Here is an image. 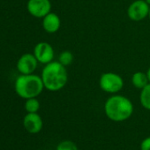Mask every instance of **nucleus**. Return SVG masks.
Wrapping results in <instances>:
<instances>
[{
  "mask_svg": "<svg viewBox=\"0 0 150 150\" xmlns=\"http://www.w3.org/2000/svg\"><path fill=\"white\" fill-rule=\"evenodd\" d=\"M146 75H147L148 81H149V82H150V66H149V68H148L147 71H146Z\"/></svg>",
  "mask_w": 150,
  "mask_h": 150,
  "instance_id": "17",
  "label": "nucleus"
},
{
  "mask_svg": "<svg viewBox=\"0 0 150 150\" xmlns=\"http://www.w3.org/2000/svg\"><path fill=\"white\" fill-rule=\"evenodd\" d=\"M23 126L28 132L31 134H36L42 131L43 121L37 112L28 113L23 118Z\"/></svg>",
  "mask_w": 150,
  "mask_h": 150,
  "instance_id": "9",
  "label": "nucleus"
},
{
  "mask_svg": "<svg viewBox=\"0 0 150 150\" xmlns=\"http://www.w3.org/2000/svg\"><path fill=\"white\" fill-rule=\"evenodd\" d=\"M34 55L39 63L47 64L53 61L54 50L50 43L46 42H41L35 46Z\"/></svg>",
  "mask_w": 150,
  "mask_h": 150,
  "instance_id": "7",
  "label": "nucleus"
},
{
  "mask_svg": "<svg viewBox=\"0 0 150 150\" xmlns=\"http://www.w3.org/2000/svg\"><path fill=\"white\" fill-rule=\"evenodd\" d=\"M73 61V55L69 50H64L60 53L58 57V62L65 67L70 65Z\"/></svg>",
  "mask_w": 150,
  "mask_h": 150,
  "instance_id": "14",
  "label": "nucleus"
},
{
  "mask_svg": "<svg viewBox=\"0 0 150 150\" xmlns=\"http://www.w3.org/2000/svg\"><path fill=\"white\" fill-rule=\"evenodd\" d=\"M145 1H146V3H147L149 6H150V0H145Z\"/></svg>",
  "mask_w": 150,
  "mask_h": 150,
  "instance_id": "18",
  "label": "nucleus"
},
{
  "mask_svg": "<svg viewBox=\"0 0 150 150\" xmlns=\"http://www.w3.org/2000/svg\"><path fill=\"white\" fill-rule=\"evenodd\" d=\"M38 61L34 54H23L17 62V69L21 74H32L37 68Z\"/></svg>",
  "mask_w": 150,
  "mask_h": 150,
  "instance_id": "8",
  "label": "nucleus"
},
{
  "mask_svg": "<svg viewBox=\"0 0 150 150\" xmlns=\"http://www.w3.org/2000/svg\"><path fill=\"white\" fill-rule=\"evenodd\" d=\"M139 101L141 106L144 109L150 110V82L141 89L139 95Z\"/></svg>",
  "mask_w": 150,
  "mask_h": 150,
  "instance_id": "12",
  "label": "nucleus"
},
{
  "mask_svg": "<svg viewBox=\"0 0 150 150\" xmlns=\"http://www.w3.org/2000/svg\"><path fill=\"white\" fill-rule=\"evenodd\" d=\"M25 110L28 113H36L40 110V102L36 97L27 99L25 103Z\"/></svg>",
  "mask_w": 150,
  "mask_h": 150,
  "instance_id": "13",
  "label": "nucleus"
},
{
  "mask_svg": "<svg viewBox=\"0 0 150 150\" xmlns=\"http://www.w3.org/2000/svg\"><path fill=\"white\" fill-rule=\"evenodd\" d=\"M149 83L148 78L146 72H142V71H136L135 73L132 74V84L133 85L134 88L142 89L145 88L147 84Z\"/></svg>",
  "mask_w": 150,
  "mask_h": 150,
  "instance_id": "11",
  "label": "nucleus"
},
{
  "mask_svg": "<svg viewBox=\"0 0 150 150\" xmlns=\"http://www.w3.org/2000/svg\"><path fill=\"white\" fill-rule=\"evenodd\" d=\"M104 112L109 119L114 122H123L132 115L133 104L127 97L114 95L105 102Z\"/></svg>",
  "mask_w": 150,
  "mask_h": 150,
  "instance_id": "2",
  "label": "nucleus"
},
{
  "mask_svg": "<svg viewBox=\"0 0 150 150\" xmlns=\"http://www.w3.org/2000/svg\"><path fill=\"white\" fill-rule=\"evenodd\" d=\"M41 78L47 90L56 92L64 88L68 81V74L64 65L58 61H52L45 64Z\"/></svg>",
  "mask_w": 150,
  "mask_h": 150,
  "instance_id": "1",
  "label": "nucleus"
},
{
  "mask_svg": "<svg viewBox=\"0 0 150 150\" xmlns=\"http://www.w3.org/2000/svg\"><path fill=\"white\" fill-rule=\"evenodd\" d=\"M148 17H149V20H150V9H149V14H148Z\"/></svg>",
  "mask_w": 150,
  "mask_h": 150,
  "instance_id": "19",
  "label": "nucleus"
},
{
  "mask_svg": "<svg viewBox=\"0 0 150 150\" xmlns=\"http://www.w3.org/2000/svg\"><path fill=\"white\" fill-rule=\"evenodd\" d=\"M101 89L109 94L118 93L124 87V81L120 75L108 71L101 75L99 80Z\"/></svg>",
  "mask_w": 150,
  "mask_h": 150,
  "instance_id": "4",
  "label": "nucleus"
},
{
  "mask_svg": "<svg viewBox=\"0 0 150 150\" xmlns=\"http://www.w3.org/2000/svg\"><path fill=\"white\" fill-rule=\"evenodd\" d=\"M43 88L44 85L42 78L34 73L21 74L19 77H17L14 83L16 94L26 100L37 97L41 95Z\"/></svg>",
  "mask_w": 150,
  "mask_h": 150,
  "instance_id": "3",
  "label": "nucleus"
},
{
  "mask_svg": "<svg viewBox=\"0 0 150 150\" xmlns=\"http://www.w3.org/2000/svg\"><path fill=\"white\" fill-rule=\"evenodd\" d=\"M27 9L33 17L40 19L50 13L51 3L50 0H28Z\"/></svg>",
  "mask_w": 150,
  "mask_h": 150,
  "instance_id": "6",
  "label": "nucleus"
},
{
  "mask_svg": "<svg viewBox=\"0 0 150 150\" xmlns=\"http://www.w3.org/2000/svg\"><path fill=\"white\" fill-rule=\"evenodd\" d=\"M61 26V21L55 13H50L42 18V28L49 34H54L58 31Z\"/></svg>",
  "mask_w": 150,
  "mask_h": 150,
  "instance_id": "10",
  "label": "nucleus"
},
{
  "mask_svg": "<svg viewBox=\"0 0 150 150\" xmlns=\"http://www.w3.org/2000/svg\"><path fill=\"white\" fill-rule=\"evenodd\" d=\"M140 150H150V136L142 140L140 143Z\"/></svg>",
  "mask_w": 150,
  "mask_h": 150,
  "instance_id": "16",
  "label": "nucleus"
},
{
  "mask_svg": "<svg viewBox=\"0 0 150 150\" xmlns=\"http://www.w3.org/2000/svg\"><path fill=\"white\" fill-rule=\"evenodd\" d=\"M56 150H79V148L71 140H63L57 146Z\"/></svg>",
  "mask_w": 150,
  "mask_h": 150,
  "instance_id": "15",
  "label": "nucleus"
},
{
  "mask_svg": "<svg viewBox=\"0 0 150 150\" xmlns=\"http://www.w3.org/2000/svg\"><path fill=\"white\" fill-rule=\"evenodd\" d=\"M150 6L145 0H135L127 9V15L133 21H140L149 14Z\"/></svg>",
  "mask_w": 150,
  "mask_h": 150,
  "instance_id": "5",
  "label": "nucleus"
}]
</instances>
